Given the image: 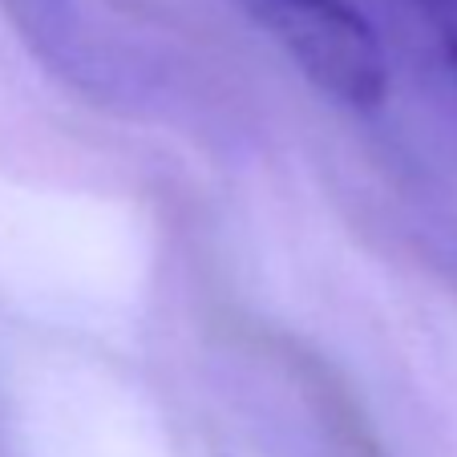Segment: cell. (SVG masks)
Returning <instances> with one entry per match:
<instances>
[{
	"mask_svg": "<svg viewBox=\"0 0 457 457\" xmlns=\"http://www.w3.org/2000/svg\"><path fill=\"white\" fill-rule=\"evenodd\" d=\"M324 97L377 110L388 94V61L377 29L353 0H231Z\"/></svg>",
	"mask_w": 457,
	"mask_h": 457,
	"instance_id": "6da1fadb",
	"label": "cell"
}]
</instances>
